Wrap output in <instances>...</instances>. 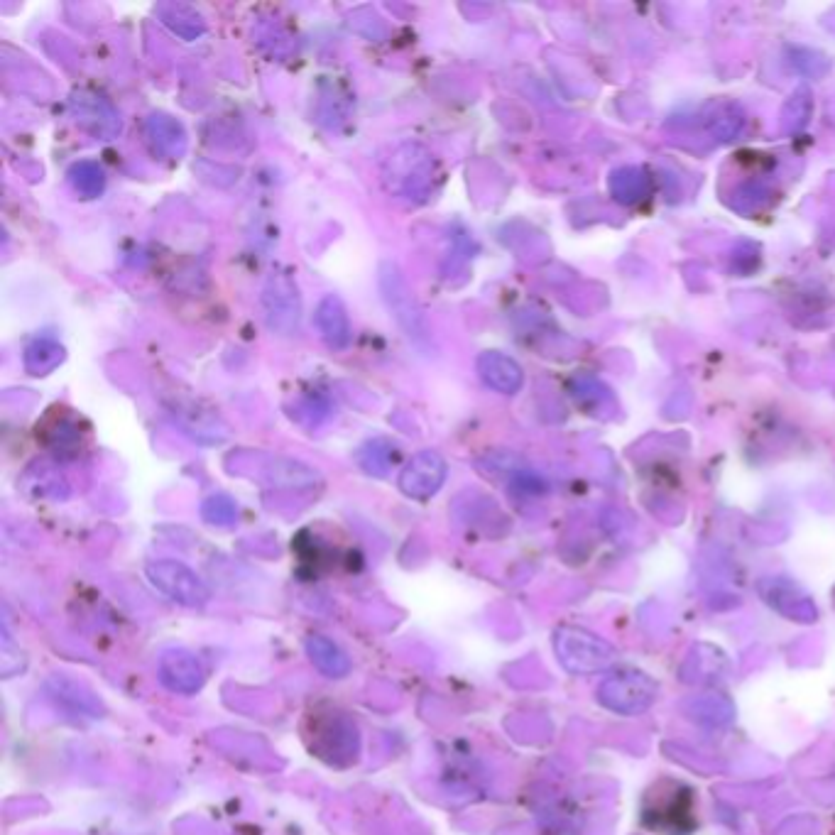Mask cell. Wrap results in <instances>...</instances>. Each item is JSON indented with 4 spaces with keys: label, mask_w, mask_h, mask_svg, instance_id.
<instances>
[{
    "label": "cell",
    "mask_w": 835,
    "mask_h": 835,
    "mask_svg": "<svg viewBox=\"0 0 835 835\" xmlns=\"http://www.w3.org/2000/svg\"><path fill=\"white\" fill-rule=\"evenodd\" d=\"M380 292L382 299H385L387 309L395 316V321L400 324V329L409 336V341L419 343L422 346L424 341H429V326L427 319H424L422 309H419L417 299H414L412 287L402 275V270L395 263H382L378 272Z\"/></svg>",
    "instance_id": "obj_2"
},
{
    "label": "cell",
    "mask_w": 835,
    "mask_h": 835,
    "mask_svg": "<svg viewBox=\"0 0 835 835\" xmlns=\"http://www.w3.org/2000/svg\"><path fill=\"white\" fill-rule=\"evenodd\" d=\"M64 346L49 336H40L27 343L25 348V370L30 375H49L64 363Z\"/></svg>",
    "instance_id": "obj_13"
},
{
    "label": "cell",
    "mask_w": 835,
    "mask_h": 835,
    "mask_svg": "<svg viewBox=\"0 0 835 835\" xmlns=\"http://www.w3.org/2000/svg\"><path fill=\"white\" fill-rule=\"evenodd\" d=\"M145 138L152 150L169 157V160H179L187 152V133H184L182 123H177L172 116H165V113H152L145 120Z\"/></svg>",
    "instance_id": "obj_9"
},
{
    "label": "cell",
    "mask_w": 835,
    "mask_h": 835,
    "mask_svg": "<svg viewBox=\"0 0 835 835\" xmlns=\"http://www.w3.org/2000/svg\"><path fill=\"white\" fill-rule=\"evenodd\" d=\"M556 652L571 671H593L610 662V647L576 627L556 632Z\"/></svg>",
    "instance_id": "obj_5"
},
{
    "label": "cell",
    "mask_w": 835,
    "mask_h": 835,
    "mask_svg": "<svg viewBox=\"0 0 835 835\" xmlns=\"http://www.w3.org/2000/svg\"><path fill=\"white\" fill-rule=\"evenodd\" d=\"M147 578L160 593L169 600L184 605V608H204L211 600V591L199 573L191 571L187 564L174 559H160L147 564Z\"/></svg>",
    "instance_id": "obj_3"
},
{
    "label": "cell",
    "mask_w": 835,
    "mask_h": 835,
    "mask_svg": "<svg viewBox=\"0 0 835 835\" xmlns=\"http://www.w3.org/2000/svg\"><path fill=\"white\" fill-rule=\"evenodd\" d=\"M478 373L488 387L502 392V395H512L522 387V370L520 365L505 353L488 351L480 353L478 358Z\"/></svg>",
    "instance_id": "obj_10"
},
{
    "label": "cell",
    "mask_w": 835,
    "mask_h": 835,
    "mask_svg": "<svg viewBox=\"0 0 835 835\" xmlns=\"http://www.w3.org/2000/svg\"><path fill=\"white\" fill-rule=\"evenodd\" d=\"M201 517L214 527H233L238 522V505L228 495H209L201 505Z\"/></svg>",
    "instance_id": "obj_16"
},
{
    "label": "cell",
    "mask_w": 835,
    "mask_h": 835,
    "mask_svg": "<svg viewBox=\"0 0 835 835\" xmlns=\"http://www.w3.org/2000/svg\"><path fill=\"white\" fill-rule=\"evenodd\" d=\"M157 674H160V681L169 691L184 693V696L201 691V686L206 684L204 664L199 662L196 654L187 652V649H167V652H162Z\"/></svg>",
    "instance_id": "obj_6"
},
{
    "label": "cell",
    "mask_w": 835,
    "mask_h": 835,
    "mask_svg": "<svg viewBox=\"0 0 835 835\" xmlns=\"http://www.w3.org/2000/svg\"><path fill=\"white\" fill-rule=\"evenodd\" d=\"M446 473H449V466H446L444 456L424 449L409 458L407 466L402 468L400 490L412 500H429L441 490Z\"/></svg>",
    "instance_id": "obj_4"
},
{
    "label": "cell",
    "mask_w": 835,
    "mask_h": 835,
    "mask_svg": "<svg viewBox=\"0 0 835 835\" xmlns=\"http://www.w3.org/2000/svg\"><path fill=\"white\" fill-rule=\"evenodd\" d=\"M654 684L642 674H625L608 681L600 691V701L613 711L635 713L645 711L654 698Z\"/></svg>",
    "instance_id": "obj_7"
},
{
    "label": "cell",
    "mask_w": 835,
    "mask_h": 835,
    "mask_svg": "<svg viewBox=\"0 0 835 835\" xmlns=\"http://www.w3.org/2000/svg\"><path fill=\"white\" fill-rule=\"evenodd\" d=\"M69 182H72V187L79 191L81 196H86V199H96V196L103 191V187H106V172H103V167H98L96 162L86 160L72 167V172H69Z\"/></svg>",
    "instance_id": "obj_15"
},
{
    "label": "cell",
    "mask_w": 835,
    "mask_h": 835,
    "mask_svg": "<svg viewBox=\"0 0 835 835\" xmlns=\"http://www.w3.org/2000/svg\"><path fill=\"white\" fill-rule=\"evenodd\" d=\"M72 111L76 120H79L84 128H89L91 133H96V135H103V138H111V135H116V130L120 128L113 108L98 96L76 94L72 98Z\"/></svg>",
    "instance_id": "obj_11"
},
{
    "label": "cell",
    "mask_w": 835,
    "mask_h": 835,
    "mask_svg": "<svg viewBox=\"0 0 835 835\" xmlns=\"http://www.w3.org/2000/svg\"><path fill=\"white\" fill-rule=\"evenodd\" d=\"M380 446H382V441H373V444L360 454V466H363L368 473H378V476L380 473H385L390 466H395L397 456H400V451H397L392 444H387L385 451H380Z\"/></svg>",
    "instance_id": "obj_17"
},
{
    "label": "cell",
    "mask_w": 835,
    "mask_h": 835,
    "mask_svg": "<svg viewBox=\"0 0 835 835\" xmlns=\"http://www.w3.org/2000/svg\"><path fill=\"white\" fill-rule=\"evenodd\" d=\"M260 307H263L265 324L272 334L294 336L299 334L302 324V297H299L297 280L285 267H275L267 275L263 294H260Z\"/></svg>",
    "instance_id": "obj_1"
},
{
    "label": "cell",
    "mask_w": 835,
    "mask_h": 835,
    "mask_svg": "<svg viewBox=\"0 0 835 835\" xmlns=\"http://www.w3.org/2000/svg\"><path fill=\"white\" fill-rule=\"evenodd\" d=\"M316 326H319L321 336H324L326 346L334 348V351H343V348L351 343L353 329L351 319H348L346 304L336 297V294H326L319 302L314 314Z\"/></svg>",
    "instance_id": "obj_8"
},
{
    "label": "cell",
    "mask_w": 835,
    "mask_h": 835,
    "mask_svg": "<svg viewBox=\"0 0 835 835\" xmlns=\"http://www.w3.org/2000/svg\"><path fill=\"white\" fill-rule=\"evenodd\" d=\"M307 654L316 669L321 671L329 679H343V676L351 674V659L343 652L341 647L336 645L334 640L324 635H311L307 637Z\"/></svg>",
    "instance_id": "obj_12"
},
{
    "label": "cell",
    "mask_w": 835,
    "mask_h": 835,
    "mask_svg": "<svg viewBox=\"0 0 835 835\" xmlns=\"http://www.w3.org/2000/svg\"><path fill=\"white\" fill-rule=\"evenodd\" d=\"M270 478L272 483L287 485V488H309L316 483V473L292 458H272Z\"/></svg>",
    "instance_id": "obj_14"
}]
</instances>
